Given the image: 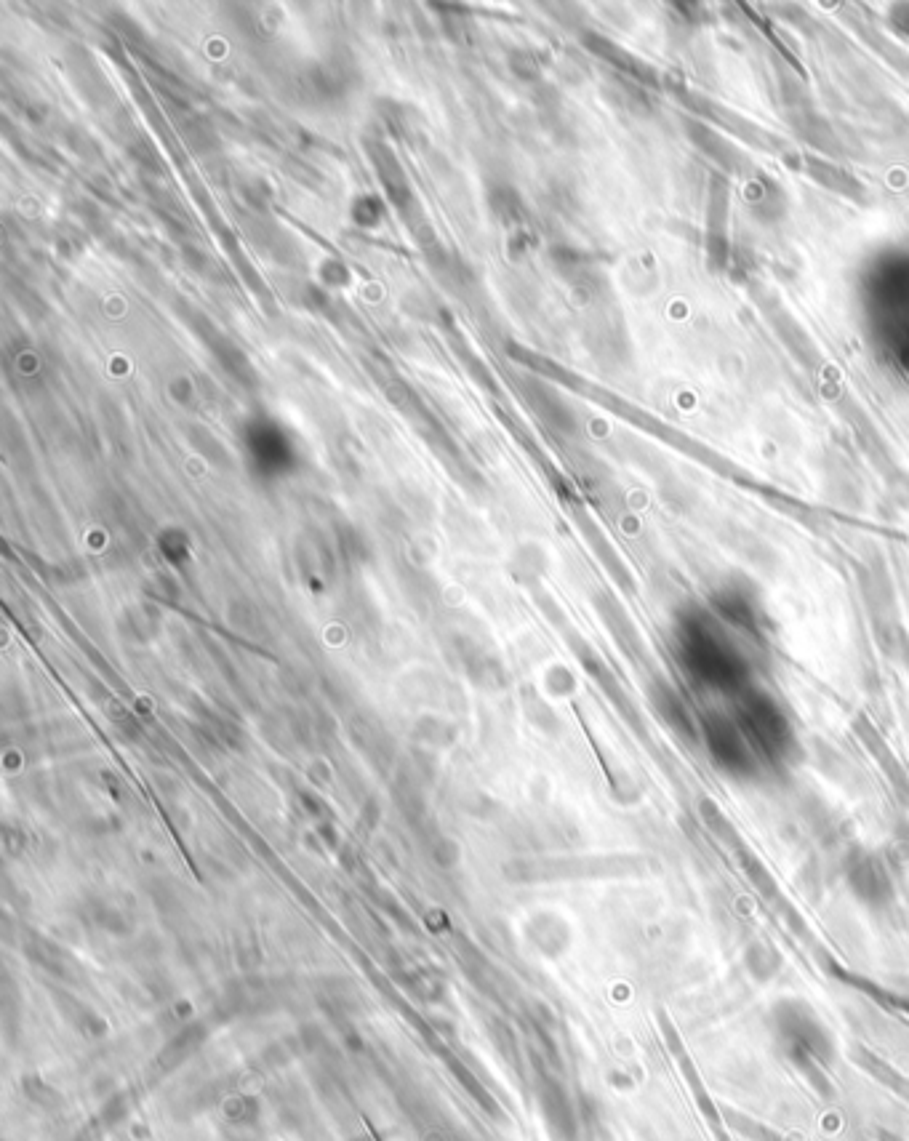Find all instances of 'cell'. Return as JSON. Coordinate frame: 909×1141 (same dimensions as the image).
<instances>
[{
    "label": "cell",
    "instance_id": "1",
    "mask_svg": "<svg viewBox=\"0 0 909 1141\" xmlns=\"http://www.w3.org/2000/svg\"><path fill=\"white\" fill-rule=\"evenodd\" d=\"M683 659L696 678L710 683L712 688H734L742 678V659L726 640L707 630L691 632L683 643Z\"/></svg>",
    "mask_w": 909,
    "mask_h": 1141
}]
</instances>
